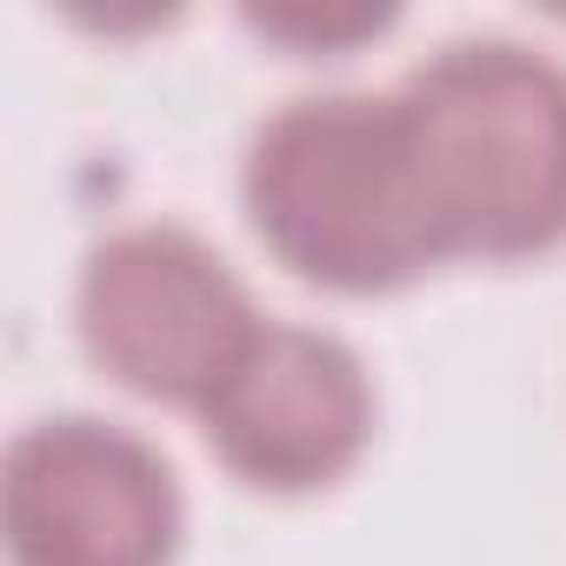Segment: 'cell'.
<instances>
[{"label":"cell","mask_w":566,"mask_h":566,"mask_svg":"<svg viewBox=\"0 0 566 566\" xmlns=\"http://www.w3.org/2000/svg\"><path fill=\"white\" fill-rule=\"evenodd\" d=\"M247 28L260 41H280V48H294V54H340L367 34H387L394 28V8H247Z\"/></svg>","instance_id":"cell-6"},{"label":"cell","mask_w":566,"mask_h":566,"mask_svg":"<svg viewBox=\"0 0 566 566\" xmlns=\"http://www.w3.org/2000/svg\"><path fill=\"white\" fill-rule=\"evenodd\" d=\"M0 533L14 566H174L187 539L180 473L120 420L54 413L8 440Z\"/></svg>","instance_id":"cell-4"},{"label":"cell","mask_w":566,"mask_h":566,"mask_svg":"<svg viewBox=\"0 0 566 566\" xmlns=\"http://www.w3.org/2000/svg\"><path fill=\"white\" fill-rule=\"evenodd\" d=\"M400 120L440 260H546L566 247V67L480 34L427 54Z\"/></svg>","instance_id":"cell-2"},{"label":"cell","mask_w":566,"mask_h":566,"mask_svg":"<svg viewBox=\"0 0 566 566\" xmlns=\"http://www.w3.org/2000/svg\"><path fill=\"white\" fill-rule=\"evenodd\" d=\"M266 321L240 273L187 227L147 220L81 260L74 334L101 380L154 407H207Z\"/></svg>","instance_id":"cell-3"},{"label":"cell","mask_w":566,"mask_h":566,"mask_svg":"<svg viewBox=\"0 0 566 566\" xmlns=\"http://www.w3.org/2000/svg\"><path fill=\"white\" fill-rule=\"evenodd\" d=\"M374 380L340 334L266 321L220 394L200 407L213 460L266 500L334 493L374 447Z\"/></svg>","instance_id":"cell-5"},{"label":"cell","mask_w":566,"mask_h":566,"mask_svg":"<svg viewBox=\"0 0 566 566\" xmlns=\"http://www.w3.org/2000/svg\"><path fill=\"white\" fill-rule=\"evenodd\" d=\"M240 207L273 266L340 301H380L447 266L394 94L273 107L247 140Z\"/></svg>","instance_id":"cell-1"}]
</instances>
